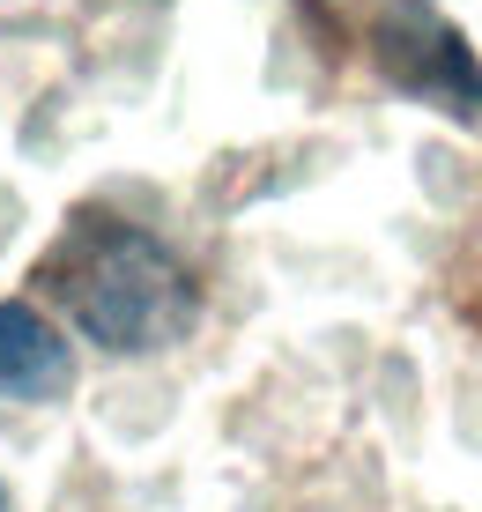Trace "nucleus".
<instances>
[{
	"label": "nucleus",
	"instance_id": "f257e3e1",
	"mask_svg": "<svg viewBox=\"0 0 482 512\" xmlns=\"http://www.w3.org/2000/svg\"><path fill=\"white\" fill-rule=\"evenodd\" d=\"M38 290L82 327V342L112 349V357L171 349L201 320V282L186 275V260L112 208L67 216V231L38 260Z\"/></svg>",
	"mask_w": 482,
	"mask_h": 512
},
{
	"label": "nucleus",
	"instance_id": "f03ea898",
	"mask_svg": "<svg viewBox=\"0 0 482 512\" xmlns=\"http://www.w3.org/2000/svg\"><path fill=\"white\" fill-rule=\"evenodd\" d=\"M371 67L386 90L431 104L445 119H482V60L431 0H379L371 8Z\"/></svg>",
	"mask_w": 482,
	"mask_h": 512
},
{
	"label": "nucleus",
	"instance_id": "7ed1b4c3",
	"mask_svg": "<svg viewBox=\"0 0 482 512\" xmlns=\"http://www.w3.org/2000/svg\"><path fill=\"white\" fill-rule=\"evenodd\" d=\"M75 379V357H67L60 327L45 320L38 305H0V401H52Z\"/></svg>",
	"mask_w": 482,
	"mask_h": 512
},
{
	"label": "nucleus",
	"instance_id": "20e7f679",
	"mask_svg": "<svg viewBox=\"0 0 482 512\" xmlns=\"http://www.w3.org/2000/svg\"><path fill=\"white\" fill-rule=\"evenodd\" d=\"M0 512H8V483H0Z\"/></svg>",
	"mask_w": 482,
	"mask_h": 512
}]
</instances>
